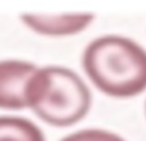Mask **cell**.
Here are the masks:
<instances>
[{
  "instance_id": "277c9868",
  "label": "cell",
  "mask_w": 146,
  "mask_h": 141,
  "mask_svg": "<svg viewBox=\"0 0 146 141\" xmlns=\"http://www.w3.org/2000/svg\"><path fill=\"white\" fill-rule=\"evenodd\" d=\"M22 22L34 33L47 36H69L86 30L94 19L93 14H26Z\"/></svg>"
},
{
  "instance_id": "8992f818",
  "label": "cell",
  "mask_w": 146,
  "mask_h": 141,
  "mask_svg": "<svg viewBox=\"0 0 146 141\" xmlns=\"http://www.w3.org/2000/svg\"><path fill=\"white\" fill-rule=\"evenodd\" d=\"M60 141H125L121 136L105 130H82L64 137Z\"/></svg>"
},
{
  "instance_id": "7a4b0ae2",
  "label": "cell",
  "mask_w": 146,
  "mask_h": 141,
  "mask_svg": "<svg viewBox=\"0 0 146 141\" xmlns=\"http://www.w3.org/2000/svg\"><path fill=\"white\" fill-rule=\"evenodd\" d=\"M91 104L87 84L67 67H38L26 87V108L54 127H70L80 122Z\"/></svg>"
},
{
  "instance_id": "3957f363",
  "label": "cell",
  "mask_w": 146,
  "mask_h": 141,
  "mask_svg": "<svg viewBox=\"0 0 146 141\" xmlns=\"http://www.w3.org/2000/svg\"><path fill=\"white\" fill-rule=\"evenodd\" d=\"M38 66L27 61H0V109H26V87Z\"/></svg>"
},
{
  "instance_id": "5b68a950",
  "label": "cell",
  "mask_w": 146,
  "mask_h": 141,
  "mask_svg": "<svg viewBox=\"0 0 146 141\" xmlns=\"http://www.w3.org/2000/svg\"><path fill=\"white\" fill-rule=\"evenodd\" d=\"M0 141H45L35 123L21 116H0Z\"/></svg>"
},
{
  "instance_id": "6da1fadb",
  "label": "cell",
  "mask_w": 146,
  "mask_h": 141,
  "mask_svg": "<svg viewBox=\"0 0 146 141\" xmlns=\"http://www.w3.org/2000/svg\"><path fill=\"white\" fill-rule=\"evenodd\" d=\"M82 65L89 80L108 96L129 98L146 89V51L132 39H94L84 49Z\"/></svg>"
}]
</instances>
